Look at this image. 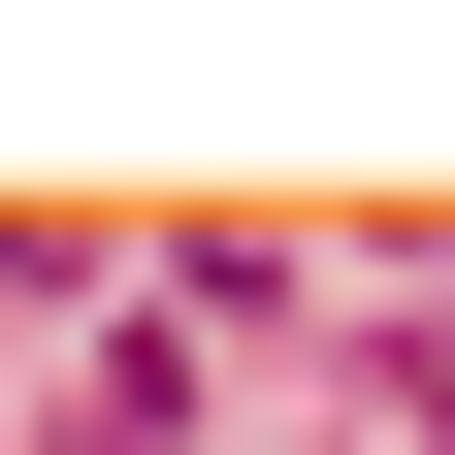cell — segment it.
Listing matches in <instances>:
<instances>
[{
    "label": "cell",
    "instance_id": "6da1fadb",
    "mask_svg": "<svg viewBox=\"0 0 455 455\" xmlns=\"http://www.w3.org/2000/svg\"><path fill=\"white\" fill-rule=\"evenodd\" d=\"M33 455H163V358H131V390H98V423H33Z\"/></svg>",
    "mask_w": 455,
    "mask_h": 455
}]
</instances>
